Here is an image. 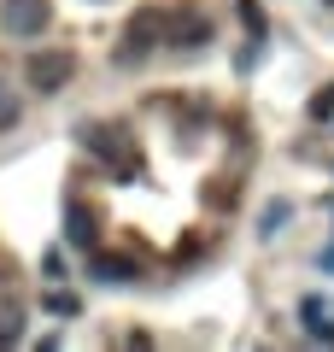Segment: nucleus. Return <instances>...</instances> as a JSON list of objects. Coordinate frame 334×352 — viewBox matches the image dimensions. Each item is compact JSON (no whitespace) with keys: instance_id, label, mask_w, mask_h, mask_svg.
I'll list each match as a JSON object with an SVG mask.
<instances>
[{"instance_id":"5","label":"nucleus","mask_w":334,"mask_h":352,"mask_svg":"<svg viewBox=\"0 0 334 352\" xmlns=\"http://www.w3.org/2000/svg\"><path fill=\"white\" fill-rule=\"evenodd\" d=\"M76 135H82V147L94 153V159L124 164V170H129V141H124V129H118V124H82Z\"/></svg>"},{"instance_id":"6","label":"nucleus","mask_w":334,"mask_h":352,"mask_svg":"<svg viewBox=\"0 0 334 352\" xmlns=\"http://www.w3.org/2000/svg\"><path fill=\"white\" fill-rule=\"evenodd\" d=\"M299 317H305V329H311L317 340H329V346H334V305H329V300H317V294H311V300L299 305Z\"/></svg>"},{"instance_id":"11","label":"nucleus","mask_w":334,"mask_h":352,"mask_svg":"<svg viewBox=\"0 0 334 352\" xmlns=\"http://www.w3.org/2000/svg\"><path fill=\"white\" fill-rule=\"evenodd\" d=\"M334 112V88H329V94H317V100H311V118H329Z\"/></svg>"},{"instance_id":"8","label":"nucleus","mask_w":334,"mask_h":352,"mask_svg":"<svg viewBox=\"0 0 334 352\" xmlns=\"http://www.w3.org/2000/svg\"><path fill=\"white\" fill-rule=\"evenodd\" d=\"M65 235H71V247H94V217L82 206H65Z\"/></svg>"},{"instance_id":"9","label":"nucleus","mask_w":334,"mask_h":352,"mask_svg":"<svg viewBox=\"0 0 334 352\" xmlns=\"http://www.w3.org/2000/svg\"><path fill=\"white\" fill-rule=\"evenodd\" d=\"M18 118H24L18 88H12V82H0V135H6V129H18Z\"/></svg>"},{"instance_id":"1","label":"nucleus","mask_w":334,"mask_h":352,"mask_svg":"<svg viewBox=\"0 0 334 352\" xmlns=\"http://www.w3.org/2000/svg\"><path fill=\"white\" fill-rule=\"evenodd\" d=\"M71 76H76V53H65V47H41V53H30V65H24V82L36 88V94H59Z\"/></svg>"},{"instance_id":"7","label":"nucleus","mask_w":334,"mask_h":352,"mask_svg":"<svg viewBox=\"0 0 334 352\" xmlns=\"http://www.w3.org/2000/svg\"><path fill=\"white\" fill-rule=\"evenodd\" d=\"M94 276L100 282H129L135 276V258H124V252H94Z\"/></svg>"},{"instance_id":"10","label":"nucleus","mask_w":334,"mask_h":352,"mask_svg":"<svg viewBox=\"0 0 334 352\" xmlns=\"http://www.w3.org/2000/svg\"><path fill=\"white\" fill-rule=\"evenodd\" d=\"M18 335H24V317H18V305H0V346H18Z\"/></svg>"},{"instance_id":"3","label":"nucleus","mask_w":334,"mask_h":352,"mask_svg":"<svg viewBox=\"0 0 334 352\" xmlns=\"http://www.w3.org/2000/svg\"><path fill=\"white\" fill-rule=\"evenodd\" d=\"M47 24H53L47 0H0V30L6 36H41Z\"/></svg>"},{"instance_id":"4","label":"nucleus","mask_w":334,"mask_h":352,"mask_svg":"<svg viewBox=\"0 0 334 352\" xmlns=\"http://www.w3.org/2000/svg\"><path fill=\"white\" fill-rule=\"evenodd\" d=\"M164 41H170V47H205L211 18L199 12V6H176V12H164Z\"/></svg>"},{"instance_id":"2","label":"nucleus","mask_w":334,"mask_h":352,"mask_svg":"<svg viewBox=\"0 0 334 352\" xmlns=\"http://www.w3.org/2000/svg\"><path fill=\"white\" fill-rule=\"evenodd\" d=\"M164 41V12L159 6H147V12H135L129 18V30H124V47H118V65H135V59H147L153 47Z\"/></svg>"}]
</instances>
